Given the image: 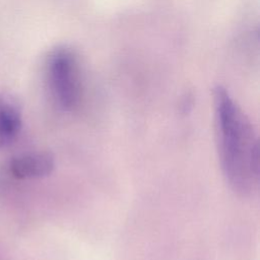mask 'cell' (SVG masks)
Instances as JSON below:
<instances>
[{
    "mask_svg": "<svg viewBox=\"0 0 260 260\" xmlns=\"http://www.w3.org/2000/svg\"><path fill=\"white\" fill-rule=\"evenodd\" d=\"M216 143L223 176L231 188L249 195L259 182L258 138L248 117L222 86L213 92Z\"/></svg>",
    "mask_w": 260,
    "mask_h": 260,
    "instance_id": "cell-1",
    "label": "cell"
},
{
    "mask_svg": "<svg viewBox=\"0 0 260 260\" xmlns=\"http://www.w3.org/2000/svg\"><path fill=\"white\" fill-rule=\"evenodd\" d=\"M47 72L51 90L59 106L65 110L74 108L80 94L78 63L74 54L67 48L56 49L49 57Z\"/></svg>",
    "mask_w": 260,
    "mask_h": 260,
    "instance_id": "cell-2",
    "label": "cell"
},
{
    "mask_svg": "<svg viewBox=\"0 0 260 260\" xmlns=\"http://www.w3.org/2000/svg\"><path fill=\"white\" fill-rule=\"evenodd\" d=\"M54 168V156L46 151L30 152L16 156L9 165L10 173L17 179L43 178L50 175Z\"/></svg>",
    "mask_w": 260,
    "mask_h": 260,
    "instance_id": "cell-3",
    "label": "cell"
},
{
    "mask_svg": "<svg viewBox=\"0 0 260 260\" xmlns=\"http://www.w3.org/2000/svg\"><path fill=\"white\" fill-rule=\"evenodd\" d=\"M21 128V110L15 99L0 94V149L11 143Z\"/></svg>",
    "mask_w": 260,
    "mask_h": 260,
    "instance_id": "cell-4",
    "label": "cell"
}]
</instances>
